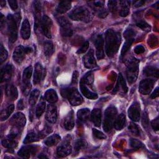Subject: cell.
<instances>
[{
	"label": "cell",
	"instance_id": "47",
	"mask_svg": "<svg viewBox=\"0 0 159 159\" xmlns=\"http://www.w3.org/2000/svg\"><path fill=\"white\" fill-rule=\"evenodd\" d=\"M135 34L136 32L131 29H128L124 32V36L126 39H134V37L135 35Z\"/></svg>",
	"mask_w": 159,
	"mask_h": 159
},
{
	"label": "cell",
	"instance_id": "11",
	"mask_svg": "<svg viewBox=\"0 0 159 159\" xmlns=\"http://www.w3.org/2000/svg\"><path fill=\"white\" fill-rule=\"evenodd\" d=\"M155 84V81L152 79H145L140 81L139 86V92L143 94L147 95L150 94Z\"/></svg>",
	"mask_w": 159,
	"mask_h": 159
},
{
	"label": "cell",
	"instance_id": "4",
	"mask_svg": "<svg viewBox=\"0 0 159 159\" xmlns=\"http://www.w3.org/2000/svg\"><path fill=\"white\" fill-rule=\"evenodd\" d=\"M117 113V109L113 106H109L106 109L103 121V129L105 132H109L114 126Z\"/></svg>",
	"mask_w": 159,
	"mask_h": 159
},
{
	"label": "cell",
	"instance_id": "32",
	"mask_svg": "<svg viewBox=\"0 0 159 159\" xmlns=\"http://www.w3.org/2000/svg\"><path fill=\"white\" fill-rule=\"evenodd\" d=\"M14 109V104H10L7 107H6L4 109H3L0 115V119L1 121L6 120L10 115L12 113Z\"/></svg>",
	"mask_w": 159,
	"mask_h": 159
},
{
	"label": "cell",
	"instance_id": "58",
	"mask_svg": "<svg viewBox=\"0 0 159 159\" xmlns=\"http://www.w3.org/2000/svg\"><path fill=\"white\" fill-rule=\"evenodd\" d=\"M133 2H134V6L135 7H140V6L143 5V4H145L144 1H136Z\"/></svg>",
	"mask_w": 159,
	"mask_h": 159
},
{
	"label": "cell",
	"instance_id": "3",
	"mask_svg": "<svg viewBox=\"0 0 159 159\" xmlns=\"http://www.w3.org/2000/svg\"><path fill=\"white\" fill-rule=\"evenodd\" d=\"M61 93L63 97L68 99V101L72 106H78L83 102L82 96L76 88H65L61 89Z\"/></svg>",
	"mask_w": 159,
	"mask_h": 159
},
{
	"label": "cell",
	"instance_id": "38",
	"mask_svg": "<svg viewBox=\"0 0 159 159\" xmlns=\"http://www.w3.org/2000/svg\"><path fill=\"white\" fill-rule=\"evenodd\" d=\"M57 21L61 27V30L69 29L71 28V24L68 19L64 16H60L57 18Z\"/></svg>",
	"mask_w": 159,
	"mask_h": 159
},
{
	"label": "cell",
	"instance_id": "25",
	"mask_svg": "<svg viewBox=\"0 0 159 159\" xmlns=\"http://www.w3.org/2000/svg\"><path fill=\"white\" fill-rule=\"evenodd\" d=\"M91 119L93 124L99 127L101 123V111L99 109H94L91 114Z\"/></svg>",
	"mask_w": 159,
	"mask_h": 159
},
{
	"label": "cell",
	"instance_id": "48",
	"mask_svg": "<svg viewBox=\"0 0 159 159\" xmlns=\"http://www.w3.org/2000/svg\"><path fill=\"white\" fill-rule=\"evenodd\" d=\"M118 84H119V86L122 88V89L124 90V91L125 93H126L127 91V87L125 83V80L123 78V76L121 74H119V78H118Z\"/></svg>",
	"mask_w": 159,
	"mask_h": 159
},
{
	"label": "cell",
	"instance_id": "61",
	"mask_svg": "<svg viewBox=\"0 0 159 159\" xmlns=\"http://www.w3.org/2000/svg\"><path fill=\"white\" fill-rule=\"evenodd\" d=\"M25 51L26 54L31 53L32 52V49L30 47H25Z\"/></svg>",
	"mask_w": 159,
	"mask_h": 159
},
{
	"label": "cell",
	"instance_id": "13",
	"mask_svg": "<svg viewBox=\"0 0 159 159\" xmlns=\"http://www.w3.org/2000/svg\"><path fill=\"white\" fill-rule=\"evenodd\" d=\"M83 61L84 65L87 68L92 69L97 66L96 61L94 57V51L92 48H91L88 52L84 55V56L83 57Z\"/></svg>",
	"mask_w": 159,
	"mask_h": 159
},
{
	"label": "cell",
	"instance_id": "59",
	"mask_svg": "<svg viewBox=\"0 0 159 159\" xmlns=\"http://www.w3.org/2000/svg\"><path fill=\"white\" fill-rule=\"evenodd\" d=\"M78 76V73L77 71H75L73 75V78H72V83H76L77 82V79Z\"/></svg>",
	"mask_w": 159,
	"mask_h": 159
},
{
	"label": "cell",
	"instance_id": "53",
	"mask_svg": "<svg viewBox=\"0 0 159 159\" xmlns=\"http://www.w3.org/2000/svg\"><path fill=\"white\" fill-rule=\"evenodd\" d=\"M145 49L143 45H139L135 47L134 52L137 54H140V53H143L145 52Z\"/></svg>",
	"mask_w": 159,
	"mask_h": 159
},
{
	"label": "cell",
	"instance_id": "54",
	"mask_svg": "<svg viewBox=\"0 0 159 159\" xmlns=\"http://www.w3.org/2000/svg\"><path fill=\"white\" fill-rule=\"evenodd\" d=\"M142 124L144 127H147L148 124V119L146 112H143L142 115Z\"/></svg>",
	"mask_w": 159,
	"mask_h": 159
},
{
	"label": "cell",
	"instance_id": "20",
	"mask_svg": "<svg viewBox=\"0 0 159 159\" xmlns=\"http://www.w3.org/2000/svg\"><path fill=\"white\" fill-rule=\"evenodd\" d=\"M80 90L81 93L88 99H96L98 98V95L96 93L90 91L88 87L86 86V85L82 82L80 80Z\"/></svg>",
	"mask_w": 159,
	"mask_h": 159
},
{
	"label": "cell",
	"instance_id": "21",
	"mask_svg": "<svg viewBox=\"0 0 159 159\" xmlns=\"http://www.w3.org/2000/svg\"><path fill=\"white\" fill-rule=\"evenodd\" d=\"M63 125L64 127L67 130H71L73 128L75 125V118L73 111H70V112L65 117L63 122Z\"/></svg>",
	"mask_w": 159,
	"mask_h": 159
},
{
	"label": "cell",
	"instance_id": "28",
	"mask_svg": "<svg viewBox=\"0 0 159 159\" xmlns=\"http://www.w3.org/2000/svg\"><path fill=\"white\" fill-rule=\"evenodd\" d=\"M90 115V111L88 108H83L80 109L77 112V118L80 122H85L89 119Z\"/></svg>",
	"mask_w": 159,
	"mask_h": 159
},
{
	"label": "cell",
	"instance_id": "30",
	"mask_svg": "<svg viewBox=\"0 0 159 159\" xmlns=\"http://www.w3.org/2000/svg\"><path fill=\"white\" fill-rule=\"evenodd\" d=\"M125 122V116L124 114L121 113L115 119V121L114 123V128L117 130H121L124 127Z\"/></svg>",
	"mask_w": 159,
	"mask_h": 159
},
{
	"label": "cell",
	"instance_id": "62",
	"mask_svg": "<svg viewBox=\"0 0 159 159\" xmlns=\"http://www.w3.org/2000/svg\"><path fill=\"white\" fill-rule=\"evenodd\" d=\"M39 158H47L48 157H47V156H45V155H39Z\"/></svg>",
	"mask_w": 159,
	"mask_h": 159
},
{
	"label": "cell",
	"instance_id": "12",
	"mask_svg": "<svg viewBox=\"0 0 159 159\" xmlns=\"http://www.w3.org/2000/svg\"><path fill=\"white\" fill-rule=\"evenodd\" d=\"M128 116L129 118L134 121L137 122L140 117V104L137 102L133 103L128 109Z\"/></svg>",
	"mask_w": 159,
	"mask_h": 159
},
{
	"label": "cell",
	"instance_id": "35",
	"mask_svg": "<svg viewBox=\"0 0 159 159\" xmlns=\"http://www.w3.org/2000/svg\"><path fill=\"white\" fill-rule=\"evenodd\" d=\"M45 99L41 97L36 107V110H35V116L37 117H40L43 112L45 111Z\"/></svg>",
	"mask_w": 159,
	"mask_h": 159
},
{
	"label": "cell",
	"instance_id": "31",
	"mask_svg": "<svg viewBox=\"0 0 159 159\" xmlns=\"http://www.w3.org/2000/svg\"><path fill=\"white\" fill-rule=\"evenodd\" d=\"M40 139H41V137H40L39 133L37 134L34 132H30L26 135V137L24 140V143L25 144L30 143L38 141Z\"/></svg>",
	"mask_w": 159,
	"mask_h": 159
},
{
	"label": "cell",
	"instance_id": "1",
	"mask_svg": "<svg viewBox=\"0 0 159 159\" xmlns=\"http://www.w3.org/2000/svg\"><path fill=\"white\" fill-rule=\"evenodd\" d=\"M105 50L106 55L111 57L118 51L120 42L121 36L119 32L112 29H108L105 34Z\"/></svg>",
	"mask_w": 159,
	"mask_h": 159
},
{
	"label": "cell",
	"instance_id": "17",
	"mask_svg": "<svg viewBox=\"0 0 159 159\" xmlns=\"http://www.w3.org/2000/svg\"><path fill=\"white\" fill-rule=\"evenodd\" d=\"M45 70L43 68L40 63H37L35 66V70L34 73V83L35 84H39L45 76Z\"/></svg>",
	"mask_w": 159,
	"mask_h": 159
},
{
	"label": "cell",
	"instance_id": "52",
	"mask_svg": "<svg viewBox=\"0 0 159 159\" xmlns=\"http://www.w3.org/2000/svg\"><path fill=\"white\" fill-rule=\"evenodd\" d=\"M151 125L153 129L155 131H157L159 129V121H158V117L155 118L151 122Z\"/></svg>",
	"mask_w": 159,
	"mask_h": 159
},
{
	"label": "cell",
	"instance_id": "26",
	"mask_svg": "<svg viewBox=\"0 0 159 159\" xmlns=\"http://www.w3.org/2000/svg\"><path fill=\"white\" fill-rule=\"evenodd\" d=\"M7 97L11 100H15L17 98L18 92L17 88L12 84H8L6 88Z\"/></svg>",
	"mask_w": 159,
	"mask_h": 159
},
{
	"label": "cell",
	"instance_id": "55",
	"mask_svg": "<svg viewBox=\"0 0 159 159\" xmlns=\"http://www.w3.org/2000/svg\"><path fill=\"white\" fill-rule=\"evenodd\" d=\"M8 3L9 4V6L11 7V8L12 10H16L17 8V7H18L17 2L16 1H15V0L8 1Z\"/></svg>",
	"mask_w": 159,
	"mask_h": 159
},
{
	"label": "cell",
	"instance_id": "6",
	"mask_svg": "<svg viewBox=\"0 0 159 159\" xmlns=\"http://www.w3.org/2000/svg\"><path fill=\"white\" fill-rule=\"evenodd\" d=\"M7 26L9 41L11 43H14L16 42L17 38L18 24L14 17L11 14H8L7 17Z\"/></svg>",
	"mask_w": 159,
	"mask_h": 159
},
{
	"label": "cell",
	"instance_id": "57",
	"mask_svg": "<svg viewBox=\"0 0 159 159\" xmlns=\"http://www.w3.org/2000/svg\"><path fill=\"white\" fill-rule=\"evenodd\" d=\"M24 108V102L22 99H20L17 102V109L19 110H22Z\"/></svg>",
	"mask_w": 159,
	"mask_h": 159
},
{
	"label": "cell",
	"instance_id": "36",
	"mask_svg": "<svg viewBox=\"0 0 159 159\" xmlns=\"http://www.w3.org/2000/svg\"><path fill=\"white\" fill-rule=\"evenodd\" d=\"M71 7V2L70 1H61L58 4L57 7V11L60 13H65L67 11H68Z\"/></svg>",
	"mask_w": 159,
	"mask_h": 159
},
{
	"label": "cell",
	"instance_id": "46",
	"mask_svg": "<svg viewBox=\"0 0 159 159\" xmlns=\"http://www.w3.org/2000/svg\"><path fill=\"white\" fill-rule=\"evenodd\" d=\"M118 1H108V8L111 12H116L117 9Z\"/></svg>",
	"mask_w": 159,
	"mask_h": 159
},
{
	"label": "cell",
	"instance_id": "7",
	"mask_svg": "<svg viewBox=\"0 0 159 159\" xmlns=\"http://www.w3.org/2000/svg\"><path fill=\"white\" fill-rule=\"evenodd\" d=\"M52 26V21L51 19L47 15L43 16V17H42L40 27L43 35L45 37H47L48 39H50L52 37L51 35Z\"/></svg>",
	"mask_w": 159,
	"mask_h": 159
},
{
	"label": "cell",
	"instance_id": "34",
	"mask_svg": "<svg viewBox=\"0 0 159 159\" xmlns=\"http://www.w3.org/2000/svg\"><path fill=\"white\" fill-rule=\"evenodd\" d=\"M143 73L147 76H153L158 78V68L152 66H147L143 70Z\"/></svg>",
	"mask_w": 159,
	"mask_h": 159
},
{
	"label": "cell",
	"instance_id": "50",
	"mask_svg": "<svg viewBox=\"0 0 159 159\" xmlns=\"http://www.w3.org/2000/svg\"><path fill=\"white\" fill-rule=\"evenodd\" d=\"M93 134L96 138L99 139H105L106 138V136L102 132L96 129H93Z\"/></svg>",
	"mask_w": 159,
	"mask_h": 159
},
{
	"label": "cell",
	"instance_id": "22",
	"mask_svg": "<svg viewBox=\"0 0 159 159\" xmlns=\"http://www.w3.org/2000/svg\"><path fill=\"white\" fill-rule=\"evenodd\" d=\"M20 33H21L22 37L24 40H27L30 37V24L29 22V20L27 19H24L22 24Z\"/></svg>",
	"mask_w": 159,
	"mask_h": 159
},
{
	"label": "cell",
	"instance_id": "27",
	"mask_svg": "<svg viewBox=\"0 0 159 159\" xmlns=\"http://www.w3.org/2000/svg\"><path fill=\"white\" fill-rule=\"evenodd\" d=\"M45 99L50 103H55L58 100V96L57 92L53 89H48L44 94Z\"/></svg>",
	"mask_w": 159,
	"mask_h": 159
},
{
	"label": "cell",
	"instance_id": "41",
	"mask_svg": "<svg viewBox=\"0 0 159 159\" xmlns=\"http://www.w3.org/2000/svg\"><path fill=\"white\" fill-rule=\"evenodd\" d=\"M134 42V39H126V41L124 43L123 47H122V50H121V53H120V57H124L125 53L129 51V48H130L131 47V45Z\"/></svg>",
	"mask_w": 159,
	"mask_h": 159
},
{
	"label": "cell",
	"instance_id": "23",
	"mask_svg": "<svg viewBox=\"0 0 159 159\" xmlns=\"http://www.w3.org/2000/svg\"><path fill=\"white\" fill-rule=\"evenodd\" d=\"M2 145L9 149L15 148L17 145V138L13 137L11 135H8L2 140Z\"/></svg>",
	"mask_w": 159,
	"mask_h": 159
},
{
	"label": "cell",
	"instance_id": "33",
	"mask_svg": "<svg viewBox=\"0 0 159 159\" xmlns=\"http://www.w3.org/2000/svg\"><path fill=\"white\" fill-rule=\"evenodd\" d=\"M44 54L47 57H50L55 51V47L51 41H46L43 45Z\"/></svg>",
	"mask_w": 159,
	"mask_h": 159
},
{
	"label": "cell",
	"instance_id": "14",
	"mask_svg": "<svg viewBox=\"0 0 159 159\" xmlns=\"http://www.w3.org/2000/svg\"><path fill=\"white\" fill-rule=\"evenodd\" d=\"M39 150L37 145H27L22 147L17 152L19 156L23 158H29L31 155L35 154Z\"/></svg>",
	"mask_w": 159,
	"mask_h": 159
},
{
	"label": "cell",
	"instance_id": "45",
	"mask_svg": "<svg viewBox=\"0 0 159 159\" xmlns=\"http://www.w3.org/2000/svg\"><path fill=\"white\" fill-rule=\"evenodd\" d=\"M7 55H8V53L7 50L1 44V48H0V63L1 64H2L6 60Z\"/></svg>",
	"mask_w": 159,
	"mask_h": 159
},
{
	"label": "cell",
	"instance_id": "15",
	"mask_svg": "<svg viewBox=\"0 0 159 159\" xmlns=\"http://www.w3.org/2000/svg\"><path fill=\"white\" fill-rule=\"evenodd\" d=\"M94 45L96 48V57L98 60L104 58V40L101 35H98L94 39Z\"/></svg>",
	"mask_w": 159,
	"mask_h": 159
},
{
	"label": "cell",
	"instance_id": "29",
	"mask_svg": "<svg viewBox=\"0 0 159 159\" xmlns=\"http://www.w3.org/2000/svg\"><path fill=\"white\" fill-rule=\"evenodd\" d=\"M120 6V10L119 12V15L122 17L127 16L129 13L130 9V1H120L119 2Z\"/></svg>",
	"mask_w": 159,
	"mask_h": 159
},
{
	"label": "cell",
	"instance_id": "40",
	"mask_svg": "<svg viewBox=\"0 0 159 159\" xmlns=\"http://www.w3.org/2000/svg\"><path fill=\"white\" fill-rule=\"evenodd\" d=\"M81 81L83 82L85 84H91L94 81V75L93 72L89 71L87 73H86L84 76L81 79Z\"/></svg>",
	"mask_w": 159,
	"mask_h": 159
},
{
	"label": "cell",
	"instance_id": "39",
	"mask_svg": "<svg viewBox=\"0 0 159 159\" xmlns=\"http://www.w3.org/2000/svg\"><path fill=\"white\" fill-rule=\"evenodd\" d=\"M39 94H40V91L37 89H34L30 93L29 102V104L31 106V107H33L35 104V103H36V102H37V101L38 99Z\"/></svg>",
	"mask_w": 159,
	"mask_h": 159
},
{
	"label": "cell",
	"instance_id": "19",
	"mask_svg": "<svg viewBox=\"0 0 159 159\" xmlns=\"http://www.w3.org/2000/svg\"><path fill=\"white\" fill-rule=\"evenodd\" d=\"M12 75V66L11 64H7L1 70V82L8 81Z\"/></svg>",
	"mask_w": 159,
	"mask_h": 159
},
{
	"label": "cell",
	"instance_id": "60",
	"mask_svg": "<svg viewBox=\"0 0 159 159\" xmlns=\"http://www.w3.org/2000/svg\"><path fill=\"white\" fill-rule=\"evenodd\" d=\"M58 58H59V59H60V61H59V63H61V64H62V63H63V64L65 63V56L63 55V54H58Z\"/></svg>",
	"mask_w": 159,
	"mask_h": 159
},
{
	"label": "cell",
	"instance_id": "43",
	"mask_svg": "<svg viewBox=\"0 0 159 159\" xmlns=\"http://www.w3.org/2000/svg\"><path fill=\"white\" fill-rule=\"evenodd\" d=\"M129 144L133 148H135V149H139L144 147L143 144L140 140L135 139H133V138L130 139Z\"/></svg>",
	"mask_w": 159,
	"mask_h": 159
},
{
	"label": "cell",
	"instance_id": "44",
	"mask_svg": "<svg viewBox=\"0 0 159 159\" xmlns=\"http://www.w3.org/2000/svg\"><path fill=\"white\" fill-rule=\"evenodd\" d=\"M129 130L134 135H140V129L138 125L134 122H130L128 126Z\"/></svg>",
	"mask_w": 159,
	"mask_h": 159
},
{
	"label": "cell",
	"instance_id": "51",
	"mask_svg": "<svg viewBox=\"0 0 159 159\" xmlns=\"http://www.w3.org/2000/svg\"><path fill=\"white\" fill-rule=\"evenodd\" d=\"M89 47V42L88 41L85 42L82 46L78 49V50L77 51V53L78 54H81V53H84L88 48Z\"/></svg>",
	"mask_w": 159,
	"mask_h": 159
},
{
	"label": "cell",
	"instance_id": "5",
	"mask_svg": "<svg viewBox=\"0 0 159 159\" xmlns=\"http://www.w3.org/2000/svg\"><path fill=\"white\" fill-rule=\"evenodd\" d=\"M139 61L135 58L129 60L127 62L126 76L130 84L134 83L137 80L139 73Z\"/></svg>",
	"mask_w": 159,
	"mask_h": 159
},
{
	"label": "cell",
	"instance_id": "18",
	"mask_svg": "<svg viewBox=\"0 0 159 159\" xmlns=\"http://www.w3.org/2000/svg\"><path fill=\"white\" fill-rule=\"evenodd\" d=\"M25 54L26 53L25 51V48L22 45L17 46L13 52V60L16 63L20 65L23 61Z\"/></svg>",
	"mask_w": 159,
	"mask_h": 159
},
{
	"label": "cell",
	"instance_id": "42",
	"mask_svg": "<svg viewBox=\"0 0 159 159\" xmlns=\"http://www.w3.org/2000/svg\"><path fill=\"white\" fill-rule=\"evenodd\" d=\"M86 142L85 140L83 139H78L77 140L75 141V144H74V148L75 150L76 151H79L80 150L84 149L86 147Z\"/></svg>",
	"mask_w": 159,
	"mask_h": 159
},
{
	"label": "cell",
	"instance_id": "9",
	"mask_svg": "<svg viewBox=\"0 0 159 159\" xmlns=\"http://www.w3.org/2000/svg\"><path fill=\"white\" fill-rule=\"evenodd\" d=\"M26 122V119L25 116L21 112H17L14 114L10 119L9 123L14 127L18 129H22Z\"/></svg>",
	"mask_w": 159,
	"mask_h": 159
},
{
	"label": "cell",
	"instance_id": "37",
	"mask_svg": "<svg viewBox=\"0 0 159 159\" xmlns=\"http://www.w3.org/2000/svg\"><path fill=\"white\" fill-rule=\"evenodd\" d=\"M61 139V137L58 134H53L49 137H48L45 140V144L48 147H52L57 144Z\"/></svg>",
	"mask_w": 159,
	"mask_h": 159
},
{
	"label": "cell",
	"instance_id": "8",
	"mask_svg": "<svg viewBox=\"0 0 159 159\" xmlns=\"http://www.w3.org/2000/svg\"><path fill=\"white\" fill-rule=\"evenodd\" d=\"M70 139L66 138L64 141L57 148V154L60 157H65L70 155L71 152V147L70 145Z\"/></svg>",
	"mask_w": 159,
	"mask_h": 159
},
{
	"label": "cell",
	"instance_id": "2",
	"mask_svg": "<svg viewBox=\"0 0 159 159\" xmlns=\"http://www.w3.org/2000/svg\"><path fill=\"white\" fill-rule=\"evenodd\" d=\"M68 16L74 20L89 22L93 17V13L85 6H78L70 12Z\"/></svg>",
	"mask_w": 159,
	"mask_h": 159
},
{
	"label": "cell",
	"instance_id": "16",
	"mask_svg": "<svg viewBox=\"0 0 159 159\" xmlns=\"http://www.w3.org/2000/svg\"><path fill=\"white\" fill-rule=\"evenodd\" d=\"M45 119L50 123H55L57 119V107L53 104H48L45 112Z\"/></svg>",
	"mask_w": 159,
	"mask_h": 159
},
{
	"label": "cell",
	"instance_id": "10",
	"mask_svg": "<svg viewBox=\"0 0 159 159\" xmlns=\"http://www.w3.org/2000/svg\"><path fill=\"white\" fill-rule=\"evenodd\" d=\"M90 6L97 12L98 16L101 18H104L107 15V12L104 7V3L102 1H95L88 2Z\"/></svg>",
	"mask_w": 159,
	"mask_h": 159
},
{
	"label": "cell",
	"instance_id": "24",
	"mask_svg": "<svg viewBox=\"0 0 159 159\" xmlns=\"http://www.w3.org/2000/svg\"><path fill=\"white\" fill-rule=\"evenodd\" d=\"M32 73V67L29 66L27 67L23 71L22 73V83L24 86H30V80Z\"/></svg>",
	"mask_w": 159,
	"mask_h": 159
},
{
	"label": "cell",
	"instance_id": "56",
	"mask_svg": "<svg viewBox=\"0 0 159 159\" xmlns=\"http://www.w3.org/2000/svg\"><path fill=\"white\" fill-rule=\"evenodd\" d=\"M158 94H159V93H158V87H157V88H156L155 89L154 91H153V93L151 94L150 98H152V99L156 98H157V97L158 96Z\"/></svg>",
	"mask_w": 159,
	"mask_h": 159
},
{
	"label": "cell",
	"instance_id": "49",
	"mask_svg": "<svg viewBox=\"0 0 159 159\" xmlns=\"http://www.w3.org/2000/svg\"><path fill=\"white\" fill-rule=\"evenodd\" d=\"M137 26L139 27V28L142 29L143 30L148 31L150 29V25L147 22H145V21H143V20H141V21H139V22H137Z\"/></svg>",
	"mask_w": 159,
	"mask_h": 159
}]
</instances>
